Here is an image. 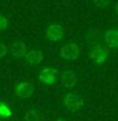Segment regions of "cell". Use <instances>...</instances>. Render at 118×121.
<instances>
[{
	"label": "cell",
	"instance_id": "6da1fadb",
	"mask_svg": "<svg viewBox=\"0 0 118 121\" xmlns=\"http://www.w3.org/2000/svg\"><path fill=\"white\" fill-rule=\"evenodd\" d=\"M63 102H64V106L67 107V110H69L70 112H77L83 106V98L74 92L67 93L63 98Z\"/></svg>",
	"mask_w": 118,
	"mask_h": 121
},
{
	"label": "cell",
	"instance_id": "7a4b0ae2",
	"mask_svg": "<svg viewBox=\"0 0 118 121\" xmlns=\"http://www.w3.org/2000/svg\"><path fill=\"white\" fill-rule=\"evenodd\" d=\"M81 56V49L79 45L75 43H67L60 49V57L67 60H75Z\"/></svg>",
	"mask_w": 118,
	"mask_h": 121
},
{
	"label": "cell",
	"instance_id": "3957f363",
	"mask_svg": "<svg viewBox=\"0 0 118 121\" xmlns=\"http://www.w3.org/2000/svg\"><path fill=\"white\" fill-rule=\"evenodd\" d=\"M58 71L55 68H50V67H47V68H43L39 73V81L43 82L44 85H48V86H52L58 81Z\"/></svg>",
	"mask_w": 118,
	"mask_h": 121
},
{
	"label": "cell",
	"instance_id": "277c9868",
	"mask_svg": "<svg viewBox=\"0 0 118 121\" xmlns=\"http://www.w3.org/2000/svg\"><path fill=\"white\" fill-rule=\"evenodd\" d=\"M34 93V86L30 82H21L15 87V95L21 98V100H26Z\"/></svg>",
	"mask_w": 118,
	"mask_h": 121
},
{
	"label": "cell",
	"instance_id": "5b68a950",
	"mask_svg": "<svg viewBox=\"0 0 118 121\" xmlns=\"http://www.w3.org/2000/svg\"><path fill=\"white\" fill-rule=\"evenodd\" d=\"M90 59H93L97 64H103L108 58V51L102 45H97L92 49V52L89 53Z\"/></svg>",
	"mask_w": 118,
	"mask_h": 121
},
{
	"label": "cell",
	"instance_id": "8992f818",
	"mask_svg": "<svg viewBox=\"0 0 118 121\" xmlns=\"http://www.w3.org/2000/svg\"><path fill=\"white\" fill-rule=\"evenodd\" d=\"M47 37L52 42H59L64 37V29L59 24H50L47 29Z\"/></svg>",
	"mask_w": 118,
	"mask_h": 121
},
{
	"label": "cell",
	"instance_id": "52a82bcc",
	"mask_svg": "<svg viewBox=\"0 0 118 121\" xmlns=\"http://www.w3.org/2000/svg\"><path fill=\"white\" fill-rule=\"evenodd\" d=\"M60 82L67 88H73L78 82V77L73 71H65L60 76Z\"/></svg>",
	"mask_w": 118,
	"mask_h": 121
},
{
	"label": "cell",
	"instance_id": "ba28073f",
	"mask_svg": "<svg viewBox=\"0 0 118 121\" xmlns=\"http://www.w3.org/2000/svg\"><path fill=\"white\" fill-rule=\"evenodd\" d=\"M43 58H44V56L40 49H32V51L26 52V54H25V59L30 66H38V64H40Z\"/></svg>",
	"mask_w": 118,
	"mask_h": 121
},
{
	"label": "cell",
	"instance_id": "9c48e42d",
	"mask_svg": "<svg viewBox=\"0 0 118 121\" xmlns=\"http://www.w3.org/2000/svg\"><path fill=\"white\" fill-rule=\"evenodd\" d=\"M104 42L111 48H118V29H109L104 33Z\"/></svg>",
	"mask_w": 118,
	"mask_h": 121
},
{
	"label": "cell",
	"instance_id": "30bf717a",
	"mask_svg": "<svg viewBox=\"0 0 118 121\" xmlns=\"http://www.w3.org/2000/svg\"><path fill=\"white\" fill-rule=\"evenodd\" d=\"M10 53L16 58H20V57H25L26 54V47L25 44L20 40H15L10 47Z\"/></svg>",
	"mask_w": 118,
	"mask_h": 121
},
{
	"label": "cell",
	"instance_id": "8fae6325",
	"mask_svg": "<svg viewBox=\"0 0 118 121\" xmlns=\"http://www.w3.org/2000/svg\"><path fill=\"white\" fill-rule=\"evenodd\" d=\"M99 40H101V32L96 29H92L87 33L85 35V43L92 47H97L99 45Z\"/></svg>",
	"mask_w": 118,
	"mask_h": 121
},
{
	"label": "cell",
	"instance_id": "7c38bea8",
	"mask_svg": "<svg viewBox=\"0 0 118 121\" xmlns=\"http://www.w3.org/2000/svg\"><path fill=\"white\" fill-rule=\"evenodd\" d=\"M11 115H13V112H11L9 106L4 102H0V119H8Z\"/></svg>",
	"mask_w": 118,
	"mask_h": 121
},
{
	"label": "cell",
	"instance_id": "4fadbf2b",
	"mask_svg": "<svg viewBox=\"0 0 118 121\" xmlns=\"http://www.w3.org/2000/svg\"><path fill=\"white\" fill-rule=\"evenodd\" d=\"M24 120L25 121H39L40 116L35 110H30V111H26L24 115Z\"/></svg>",
	"mask_w": 118,
	"mask_h": 121
},
{
	"label": "cell",
	"instance_id": "5bb4252c",
	"mask_svg": "<svg viewBox=\"0 0 118 121\" xmlns=\"http://www.w3.org/2000/svg\"><path fill=\"white\" fill-rule=\"evenodd\" d=\"M93 3L98 9H104L111 5V0H93Z\"/></svg>",
	"mask_w": 118,
	"mask_h": 121
},
{
	"label": "cell",
	"instance_id": "9a60e30c",
	"mask_svg": "<svg viewBox=\"0 0 118 121\" xmlns=\"http://www.w3.org/2000/svg\"><path fill=\"white\" fill-rule=\"evenodd\" d=\"M8 25H9V20H8V18L4 14H0V32L6 30Z\"/></svg>",
	"mask_w": 118,
	"mask_h": 121
},
{
	"label": "cell",
	"instance_id": "2e32d148",
	"mask_svg": "<svg viewBox=\"0 0 118 121\" xmlns=\"http://www.w3.org/2000/svg\"><path fill=\"white\" fill-rule=\"evenodd\" d=\"M8 53V47L4 43L0 42V58H3V57H5Z\"/></svg>",
	"mask_w": 118,
	"mask_h": 121
},
{
	"label": "cell",
	"instance_id": "e0dca14e",
	"mask_svg": "<svg viewBox=\"0 0 118 121\" xmlns=\"http://www.w3.org/2000/svg\"><path fill=\"white\" fill-rule=\"evenodd\" d=\"M116 13H117V15H118V3L116 4Z\"/></svg>",
	"mask_w": 118,
	"mask_h": 121
},
{
	"label": "cell",
	"instance_id": "ac0fdd59",
	"mask_svg": "<svg viewBox=\"0 0 118 121\" xmlns=\"http://www.w3.org/2000/svg\"><path fill=\"white\" fill-rule=\"evenodd\" d=\"M57 121H65V120H63V119H59V120H57Z\"/></svg>",
	"mask_w": 118,
	"mask_h": 121
}]
</instances>
